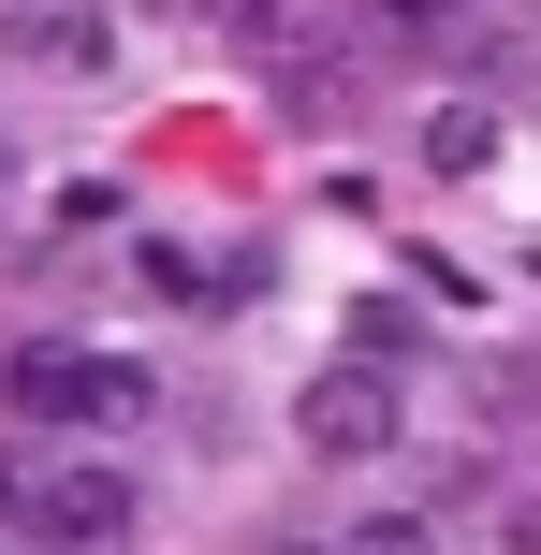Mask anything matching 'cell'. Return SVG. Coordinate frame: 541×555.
Here are the masks:
<instances>
[{
	"label": "cell",
	"mask_w": 541,
	"mask_h": 555,
	"mask_svg": "<svg viewBox=\"0 0 541 555\" xmlns=\"http://www.w3.org/2000/svg\"><path fill=\"white\" fill-rule=\"evenodd\" d=\"M293 439H308L322 468H381V453L410 439V395H396V365H381V351H351V365H322V380L293 395Z\"/></svg>",
	"instance_id": "obj_3"
},
{
	"label": "cell",
	"mask_w": 541,
	"mask_h": 555,
	"mask_svg": "<svg viewBox=\"0 0 541 555\" xmlns=\"http://www.w3.org/2000/svg\"><path fill=\"white\" fill-rule=\"evenodd\" d=\"M0 395H15V424H146L162 395H146V365H117V351H74V336H29L15 365H0Z\"/></svg>",
	"instance_id": "obj_2"
},
{
	"label": "cell",
	"mask_w": 541,
	"mask_h": 555,
	"mask_svg": "<svg viewBox=\"0 0 541 555\" xmlns=\"http://www.w3.org/2000/svg\"><path fill=\"white\" fill-rule=\"evenodd\" d=\"M366 29H396V44H439V29H454V0H366Z\"/></svg>",
	"instance_id": "obj_8"
},
{
	"label": "cell",
	"mask_w": 541,
	"mask_h": 555,
	"mask_svg": "<svg viewBox=\"0 0 541 555\" xmlns=\"http://www.w3.org/2000/svg\"><path fill=\"white\" fill-rule=\"evenodd\" d=\"M351 555H425V527H410V512H366V527H351Z\"/></svg>",
	"instance_id": "obj_9"
},
{
	"label": "cell",
	"mask_w": 541,
	"mask_h": 555,
	"mask_svg": "<svg viewBox=\"0 0 541 555\" xmlns=\"http://www.w3.org/2000/svg\"><path fill=\"white\" fill-rule=\"evenodd\" d=\"M410 336H425V322H410V307H351V351H381V365H410Z\"/></svg>",
	"instance_id": "obj_7"
},
{
	"label": "cell",
	"mask_w": 541,
	"mask_h": 555,
	"mask_svg": "<svg viewBox=\"0 0 541 555\" xmlns=\"http://www.w3.org/2000/svg\"><path fill=\"white\" fill-rule=\"evenodd\" d=\"M205 29H234V44H293V0H205Z\"/></svg>",
	"instance_id": "obj_6"
},
{
	"label": "cell",
	"mask_w": 541,
	"mask_h": 555,
	"mask_svg": "<svg viewBox=\"0 0 541 555\" xmlns=\"http://www.w3.org/2000/svg\"><path fill=\"white\" fill-rule=\"evenodd\" d=\"M0 59H29V74H103L117 15L103 0H0Z\"/></svg>",
	"instance_id": "obj_4"
},
{
	"label": "cell",
	"mask_w": 541,
	"mask_h": 555,
	"mask_svg": "<svg viewBox=\"0 0 541 555\" xmlns=\"http://www.w3.org/2000/svg\"><path fill=\"white\" fill-rule=\"evenodd\" d=\"M0 512H15L44 555H103V541H132V482L117 468H88V453H29V439H0Z\"/></svg>",
	"instance_id": "obj_1"
},
{
	"label": "cell",
	"mask_w": 541,
	"mask_h": 555,
	"mask_svg": "<svg viewBox=\"0 0 541 555\" xmlns=\"http://www.w3.org/2000/svg\"><path fill=\"white\" fill-rule=\"evenodd\" d=\"M425 162H439V176H484V162H498V103H439V117H425Z\"/></svg>",
	"instance_id": "obj_5"
}]
</instances>
